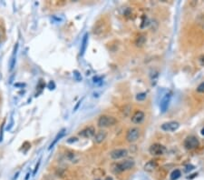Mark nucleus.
<instances>
[{
  "mask_svg": "<svg viewBox=\"0 0 204 180\" xmlns=\"http://www.w3.org/2000/svg\"><path fill=\"white\" fill-rule=\"evenodd\" d=\"M117 123V120L115 117L112 115H103L99 117L97 121V125L101 128H110L114 126Z\"/></svg>",
  "mask_w": 204,
  "mask_h": 180,
  "instance_id": "obj_1",
  "label": "nucleus"
},
{
  "mask_svg": "<svg viewBox=\"0 0 204 180\" xmlns=\"http://www.w3.org/2000/svg\"><path fill=\"white\" fill-rule=\"evenodd\" d=\"M134 165H135V163L133 159H127L124 161L114 164L113 171L115 173H122V172H124V171L132 169L134 166Z\"/></svg>",
  "mask_w": 204,
  "mask_h": 180,
  "instance_id": "obj_2",
  "label": "nucleus"
},
{
  "mask_svg": "<svg viewBox=\"0 0 204 180\" xmlns=\"http://www.w3.org/2000/svg\"><path fill=\"white\" fill-rule=\"evenodd\" d=\"M140 137V129L138 128H132L127 131L126 134V140L129 143L136 142Z\"/></svg>",
  "mask_w": 204,
  "mask_h": 180,
  "instance_id": "obj_3",
  "label": "nucleus"
},
{
  "mask_svg": "<svg viewBox=\"0 0 204 180\" xmlns=\"http://www.w3.org/2000/svg\"><path fill=\"white\" fill-rule=\"evenodd\" d=\"M199 139L194 136H190L188 137H186V139L183 142V146L187 149V150H192L195 149L199 147Z\"/></svg>",
  "mask_w": 204,
  "mask_h": 180,
  "instance_id": "obj_4",
  "label": "nucleus"
},
{
  "mask_svg": "<svg viewBox=\"0 0 204 180\" xmlns=\"http://www.w3.org/2000/svg\"><path fill=\"white\" fill-rule=\"evenodd\" d=\"M166 151H167L166 147L163 145L158 143L153 144L149 148V152L152 156H162L166 153Z\"/></svg>",
  "mask_w": 204,
  "mask_h": 180,
  "instance_id": "obj_5",
  "label": "nucleus"
},
{
  "mask_svg": "<svg viewBox=\"0 0 204 180\" xmlns=\"http://www.w3.org/2000/svg\"><path fill=\"white\" fill-rule=\"evenodd\" d=\"M107 31V25L106 23L104 22V20L101 19L99 20L96 25H94V34L96 36H102L104 35V32Z\"/></svg>",
  "mask_w": 204,
  "mask_h": 180,
  "instance_id": "obj_6",
  "label": "nucleus"
},
{
  "mask_svg": "<svg viewBox=\"0 0 204 180\" xmlns=\"http://www.w3.org/2000/svg\"><path fill=\"white\" fill-rule=\"evenodd\" d=\"M128 155V150L124 149V148H117L112 150L110 153V157L113 160H118L121 158H124L127 157Z\"/></svg>",
  "mask_w": 204,
  "mask_h": 180,
  "instance_id": "obj_7",
  "label": "nucleus"
},
{
  "mask_svg": "<svg viewBox=\"0 0 204 180\" xmlns=\"http://www.w3.org/2000/svg\"><path fill=\"white\" fill-rule=\"evenodd\" d=\"M95 128L94 126H89V127H86L84 128V129L80 131L78 133V135L81 137H84V138H91L95 136Z\"/></svg>",
  "mask_w": 204,
  "mask_h": 180,
  "instance_id": "obj_8",
  "label": "nucleus"
},
{
  "mask_svg": "<svg viewBox=\"0 0 204 180\" xmlns=\"http://www.w3.org/2000/svg\"><path fill=\"white\" fill-rule=\"evenodd\" d=\"M180 127V124L177 121H170V122H166L164 124L161 125V129L166 132H173L176 131Z\"/></svg>",
  "mask_w": 204,
  "mask_h": 180,
  "instance_id": "obj_9",
  "label": "nucleus"
},
{
  "mask_svg": "<svg viewBox=\"0 0 204 180\" xmlns=\"http://www.w3.org/2000/svg\"><path fill=\"white\" fill-rule=\"evenodd\" d=\"M144 118H145V114L142 111L139 110V111H136L134 114L133 115V116L131 117V120H132V122L133 124L139 125V124H141V123L143 122Z\"/></svg>",
  "mask_w": 204,
  "mask_h": 180,
  "instance_id": "obj_10",
  "label": "nucleus"
},
{
  "mask_svg": "<svg viewBox=\"0 0 204 180\" xmlns=\"http://www.w3.org/2000/svg\"><path fill=\"white\" fill-rule=\"evenodd\" d=\"M171 98H172V94H171V93H168V94H166V95L164 96V98L161 99V105H160V108H161V111L162 113H164V112L167 110V108H168V107H169V104H170V102H171Z\"/></svg>",
  "mask_w": 204,
  "mask_h": 180,
  "instance_id": "obj_11",
  "label": "nucleus"
},
{
  "mask_svg": "<svg viewBox=\"0 0 204 180\" xmlns=\"http://www.w3.org/2000/svg\"><path fill=\"white\" fill-rule=\"evenodd\" d=\"M107 137V132L105 130H100L98 131L95 136H94V142L96 144H101L103 143Z\"/></svg>",
  "mask_w": 204,
  "mask_h": 180,
  "instance_id": "obj_12",
  "label": "nucleus"
},
{
  "mask_svg": "<svg viewBox=\"0 0 204 180\" xmlns=\"http://www.w3.org/2000/svg\"><path fill=\"white\" fill-rule=\"evenodd\" d=\"M158 167V163L155 160H150L144 165L143 168L146 172H153Z\"/></svg>",
  "mask_w": 204,
  "mask_h": 180,
  "instance_id": "obj_13",
  "label": "nucleus"
},
{
  "mask_svg": "<svg viewBox=\"0 0 204 180\" xmlns=\"http://www.w3.org/2000/svg\"><path fill=\"white\" fill-rule=\"evenodd\" d=\"M87 45H88V33H85L83 36L82 39V45H81V50H80V55L83 56L85 52V50L87 48Z\"/></svg>",
  "mask_w": 204,
  "mask_h": 180,
  "instance_id": "obj_14",
  "label": "nucleus"
},
{
  "mask_svg": "<svg viewBox=\"0 0 204 180\" xmlns=\"http://www.w3.org/2000/svg\"><path fill=\"white\" fill-rule=\"evenodd\" d=\"M64 134H65V129H62V130L60 131L57 135H56V136L55 137V139L53 140V142L51 143V145H50V147H49V150L50 149H52L53 147H55V145H56V143L63 137V136H64Z\"/></svg>",
  "mask_w": 204,
  "mask_h": 180,
  "instance_id": "obj_15",
  "label": "nucleus"
},
{
  "mask_svg": "<svg viewBox=\"0 0 204 180\" xmlns=\"http://www.w3.org/2000/svg\"><path fill=\"white\" fill-rule=\"evenodd\" d=\"M145 42H146V36H145L144 35H140V36L136 38V40H135V45H136L137 47L141 48V47H142V46L145 44Z\"/></svg>",
  "mask_w": 204,
  "mask_h": 180,
  "instance_id": "obj_16",
  "label": "nucleus"
},
{
  "mask_svg": "<svg viewBox=\"0 0 204 180\" xmlns=\"http://www.w3.org/2000/svg\"><path fill=\"white\" fill-rule=\"evenodd\" d=\"M181 176H182V172L179 169H175L171 174V180H177L181 178Z\"/></svg>",
  "mask_w": 204,
  "mask_h": 180,
  "instance_id": "obj_17",
  "label": "nucleus"
},
{
  "mask_svg": "<svg viewBox=\"0 0 204 180\" xmlns=\"http://www.w3.org/2000/svg\"><path fill=\"white\" fill-rule=\"evenodd\" d=\"M146 98H147V94H146L145 92H141V93L137 94V96H136V100H138V101H143Z\"/></svg>",
  "mask_w": 204,
  "mask_h": 180,
  "instance_id": "obj_18",
  "label": "nucleus"
},
{
  "mask_svg": "<svg viewBox=\"0 0 204 180\" xmlns=\"http://www.w3.org/2000/svg\"><path fill=\"white\" fill-rule=\"evenodd\" d=\"M74 77H75L76 81H81L82 80V76H81V74L79 73V71H77V70L74 71Z\"/></svg>",
  "mask_w": 204,
  "mask_h": 180,
  "instance_id": "obj_19",
  "label": "nucleus"
},
{
  "mask_svg": "<svg viewBox=\"0 0 204 180\" xmlns=\"http://www.w3.org/2000/svg\"><path fill=\"white\" fill-rule=\"evenodd\" d=\"M197 91L199 93H204V82L199 85V86L197 87Z\"/></svg>",
  "mask_w": 204,
  "mask_h": 180,
  "instance_id": "obj_20",
  "label": "nucleus"
},
{
  "mask_svg": "<svg viewBox=\"0 0 204 180\" xmlns=\"http://www.w3.org/2000/svg\"><path fill=\"white\" fill-rule=\"evenodd\" d=\"M194 168H195L194 165H185V169H184V171H185V172H190V171L193 170Z\"/></svg>",
  "mask_w": 204,
  "mask_h": 180,
  "instance_id": "obj_21",
  "label": "nucleus"
},
{
  "mask_svg": "<svg viewBox=\"0 0 204 180\" xmlns=\"http://www.w3.org/2000/svg\"><path fill=\"white\" fill-rule=\"evenodd\" d=\"M78 141V138L77 137H70L69 139H67V143H69V144H73V143H75V142H77Z\"/></svg>",
  "mask_w": 204,
  "mask_h": 180,
  "instance_id": "obj_22",
  "label": "nucleus"
},
{
  "mask_svg": "<svg viewBox=\"0 0 204 180\" xmlns=\"http://www.w3.org/2000/svg\"><path fill=\"white\" fill-rule=\"evenodd\" d=\"M40 160L38 161V163L36 164V165H35V170H34V175H35L36 174V172H37V170H38V167H39V165H40Z\"/></svg>",
  "mask_w": 204,
  "mask_h": 180,
  "instance_id": "obj_23",
  "label": "nucleus"
},
{
  "mask_svg": "<svg viewBox=\"0 0 204 180\" xmlns=\"http://www.w3.org/2000/svg\"><path fill=\"white\" fill-rule=\"evenodd\" d=\"M48 87H49V89H54V87H55V83H54V82H50L49 85H48Z\"/></svg>",
  "mask_w": 204,
  "mask_h": 180,
  "instance_id": "obj_24",
  "label": "nucleus"
},
{
  "mask_svg": "<svg viewBox=\"0 0 204 180\" xmlns=\"http://www.w3.org/2000/svg\"><path fill=\"white\" fill-rule=\"evenodd\" d=\"M80 104H81V100L79 101L78 103H77V105L75 106V109H74V111H76V110H77V108H78L79 106H80Z\"/></svg>",
  "mask_w": 204,
  "mask_h": 180,
  "instance_id": "obj_25",
  "label": "nucleus"
},
{
  "mask_svg": "<svg viewBox=\"0 0 204 180\" xmlns=\"http://www.w3.org/2000/svg\"><path fill=\"white\" fill-rule=\"evenodd\" d=\"M105 180H113V178H112V177H107V178H105Z\"/></svg>",
  "mask_w": 204,
  "mask_h": 180,
  "instance_id": "obj_26",
  "label": "nucleus"
},
{
  "mask_svg": "<svg viewBox=\"0 0 204 180\" xmlns=\"http://www.w3.org/2000/svg\"><path fill=\"white\" fill-rule=\"evenodd\" d=\"M29 175H30V174H29V173H28V174H27V178H26V180H27V179H28V178H29Z\"/></svg>",
  "mask_w": 204,
  "mask_h": 180,
  "instance_id": "obj_27",
  "label": "nucleus"
},
{
  "mask_svg": "<svg viewBox=\"0 0 204 180\" xmlns=\"http://www.w3.org/2000/svg\"><path fill=\"white\" fill-rule=\"evenodd\" d=\"M202 136H204V128H202Z\"/></svg>",
  "mask_w": 204,
  "mask_h": 180,
  "instance_id": "obj_28",
  "label": "nucleus"
},
{
  "mask_svg": "<svg viewBox=\"0 0 204 180\" xmlns=\"http://www.w3.org/2000/svg\"><path fill=\"white\" fill-rule=\"evenodd\" d=\"M97 180H100V179H97Z\"/></svg>",
  "mask_w": 204,
  "mask_h": 180,
  "instance_id": "obj_29",
  "label": "nucleus"
}]
</instances>
